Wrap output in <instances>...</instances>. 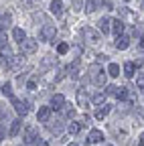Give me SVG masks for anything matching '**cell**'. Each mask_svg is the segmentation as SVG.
I'll list each match as a JSON object with an SVG mask.
<instances>
[{"label": "cell", "mask_w": 144, "mask_h": 146, "mask_svg": "<svg viewBox=\"0 0 144 146\" xmlns=\"http://www.w3.org/2000/svg\"><path fill=\"white\" fill-rule=\"evenodd\" d=\"M61 116H63V118H73V116H75V110L65 104V106L61 108Z\"/></svg>", "instance_id": "obj_21"}, {"label": "cell", "mask_w": 144, "mask_h": 146, "mask_svg": "<svg viewBox=\"0 0 144 146\" xmlns=\"http://www.w3.org/2000/svg\"><path fill=\"white\" fill-rule=\"evenodd\" d=\"M142 8H144V2H142Z\"/></svg>", "instance_id": "obj_44"}, {"label": "cell", "mask_w": 144, "mask_h": 146, "mask_svg": "<svg viewBox=\"0 0 144 146\" xmlns=\"http://www.w3.org/2000/svg\"><path fill=\"white\" fill-rule=\"evenodd\" d=\"M92 102H94L96 106H100V104H104V102H106V94H96V96L92 98Z\"/></svg>", "instance_id": "obj_30"}, {"label": "cell", "mask_w": 144, "mask_h": 146, "mask_svg": "<svg viewBox=\"0 0 144 146\" xmlns=\"http://www.w3.org/2000/svg\"><path fill=\"white\" fill-rule=\"evenodd\" d=\"M47 128H49V132L59 134V132L63 130V124H61V122H55V124H53V122H47Z\"/></svg>", "instance_id": "obj_22"}, {"label": "cell", "mask_w": 144, "mask_h": 146, "mask_svg": "<svg viewBox=\"0 0 144 146\" xmlns=\"http://www.w3.org/2000/svg\"><path fill=\"white\" fill-rule=\"evenodd\" d=\"M67 71H69V75L75 79V77L79 75V59H75V61H73V65H69V67H67Z\"/></svg>", "instance_id": "obj_18"}, {"label": "cell", "mask_w": 144, "mask_h": 146, "mask_svg": "<svg viewBox=\"0 0 144 146\" xmlns=\"http://www.w3.org/2000/svg\"><path fill=\"white\" fill-rule=\"evenodd\" d=\"M118 12H120V21L124 23H136V14L130 10V8H118Z\"/></svg>", "instance_id": "obj_6"}, {"label": "cell", "mask_w": 144, "mask_h": 146, "mask_svg": "<svg viewBox=\"0 0 144 146\" xmlns=\"http://www.w3.org/2000/svg\"><path fill=\"white\" fill-rule=\"evenodd\" d=\"M2 31H4V29H2V27H0V36H2Z\"/></svg>", "instance_id": "obj_42"}, {"label": "cell", "mask_w": 144, "mask_h": 146, "mask_svg": "<svg viewBox=\"0 0 144 146\" xmlns=\"http://www.w3.org/2000/svg\"><path fill=\"white\" fill-rule=\"evenodd\" d=\"M89 144H96V142H104V134L100 132V130H92L89 132V140H87Z\"/></svg>", "instance_id": "obj_13"}, {"label": "cell", "mask_w": 144, "mask_h": 146, "mask_svg": "<svg viewBox=\"0 0 144 146\" xmlns=\"http://www.w3.org/2000/svg\"><path fill=\"white\" fill-rule=\"evenodd\" d=\"M126 2H130V0H126Z\"/></svg>", "instance_id": "obj_45"}, {"label": "cell", "mask_w": 144, "mask_h": 146, "mask_svg": "<svg viewBox=\"0 0 144 146\" xmlns=\"http://www.w3.org/2000/svg\"><path fill=\"white\" fill-rule=\"evenodd\" d=\"M49 8H51V12L55 16H59V18L63 16V2H61V0H51V6Z\"/></svg>", "instance_id": "obj_8"}, {"label": "cell", "mask_w": 144, "mask_h": 146, "mask_svg": "<svg viewBox=\"0 0 144 146\" xmlns=\"http://www.w3.org/2000/svg\"><path fill=\"white\" fill-rule=\"evenodd\" d=\"M55 35H57L55 25H43V29H41V33H39L41 41H53V39H55Z\"/></svg>", "instance_id": "obj_3"}, {"label": "cell", "mask_w": 144, "mask_h": 146, "mask_svg": "<svg viewBox=\"0 0 144 146\" xmlns=\"http://www.w3.org/2000/svg\"><path fill=\"white\" fill-rule=\"evenodd\" d=\"M71 146H77V144H71Z\"/></svg>", "instance_id": "obj_43"}, {"label": "cell", "mask_w": 144, "mask_h": 146, "mask_svg": "<svg viewBox=\"0 0 144 146\" xmlns=\"http://www.w3.org/2000/svg\"><path fill=\"white\" fill-rule=\"evenodd\" d=\"M136 85H138V89L144 94V73H140L138 75V79H136Z\"/></svg>", "instance_id": "obj_32"}, {"label": "cell", "mask_w": 144, "mask_h": 146, "mask_svg": "<svg viewBox=\"0 0 144 146\" xmlns=\"http://www.w3.org/2000/svg\"><path fill=\"white\" fill-rule=\"evenodd\" d=\"M23 140H25V144H33V142H37L39 140V130L35 126H27L25 128V136H23Z\"/></svg>", "instance_id": "obj_4"}, {"label": "cell", "mask_w": 144, "mask_h": 146, "mask_svg": "<svg viewBox=\"0 0 144 146\" xmlns=\"http://www.w3.org/2000/svg\"><path fill=\"white\" fill-rule=\"evenodd\" d=\"M116 98L118 100H126L128 98V87H118L116 89Z\"/></svg>", "instance_id": "obj_27"}, {"label": "cell", "mask_w": 144, "mask_h": 146, "mask_svg": "<svg viewBox=\"0 0 144 146\" xmlns=\"http://www.w3.org/2000/svg\"><path fill=\"white\" fill-rule=\"evenodd\" d=\"M87 102H89V98H87V91L81 87V89H77V106H87Z\"/></svg>", "instance_id": "obj_12"}, {"label": "cell", "mask_w": 144, "mask_h": 146, "mask_svg": "<svg viewBox=\"0 0 144 146\" xmlns=\"http://www.w3.org/2000/svg\"><path fill=\"white\" fill-rule=\"evenodd\" d=\"M116 89H118L116 85H108V87H106V94H108V96H116Z\"/></svg>", "instance_id": "obj_33"}, {"label": "cell", "mask_w": 144, "mask_h": 146, "mask_svg": "<svg viewBox=\"0 0 144 146\" xmlns=\"http://www.w3.org/2000/svg\"><path fill=\"white\" fill-rule=\"evenodd\" d=\"M12 39H14L16 43H23V41H27V35H25L23 29H14V31H12Z\"/></svg>", "instance_id": "obj_16"}, {"label": "cell", "mask_w": 144, "mask_h": 146, "mask_svg": "<svg viewBox=\"0 0 144 146\" xmlns=\"http://www.w3.org/2000/svg\"><path fill=\"white\" fill-rule=\"evenodd\" d=\"M108 73H110L112 77H120V65L118 63H110L108 65Z\"/></svg>", "instance_id": "obj_24"}, {"label": "cell", "mask_w": 144, "mask_h": 146, "mask_svg": "<svg viewBox=\"0 0 144 146\" xmlns=\"http://www.w3.org/2000/svg\"><path fill=\"white\" fill-rule=\"evenodd\" d=\"M138 146H144V134L140 136V140H138Z\"/></svg>", "instance_id": "obj_40"}, {"label": "cell", "mask_w": 144, "mask_h": 146, "mask_svg": "<svg viewBox=\"0 0 144 146\" xmlns=\"http://www.w3.org/2000/svg\"><path fill=\"white\" fill-rule=\"evenodd\" d=\"M12 100V106L16 110V114H21V116H27L31 112V104L27 100H19V98H10Z\"/></svg>", "instance_id": "obj_1"}, {"label": "cell", "mask_w": 144, "mask_h": 146, "mask_svg": "<svg viewBox=\"0 0 144 146\" xmlns=\"http://www.w3.org/2000/svg\"><path fill=\"white\" fill-rule=\"evenodd\" d=\"M10 23H12V14H10V12H6V14L0 16V27H2V29L10 27Z\"/></svg>", "instance_id": "obj_23"}, {"label": "cell", "mask_w": 144, "mask_h": 146, "mask_svg": "<svg viewBox=\"0 0 144 146\" xmlns=\"http://www.w3.org/2000/svg\"><path fill=\"white\" fill-rule=\"evenodd\" d=\"M134 69H136V65H134L132 61L124 63V75H126V77H132V75H134Z\"/></svg>", "instance_id": "obj_20"}, {"label": "cell", "mask_w": 144, "mask_h": 146, "mask_svg": "<svg viewBox=\"0 0 144 146\" xmlns=\"http://www.w3.org/2000/svg\"><path fill=\"white\" fill-rule=\"evenodd\" d=\"M100 29H102L104 35L110 33L112 31V18H102V21H100Z\"/></svg>", "instance_id": "obj_17"}, {"label": "cell", "mask_w": 144, "mask_h": 146, "mask_svg": "<svg viewBox=\"0 0 144 146\" xmlns=\"http://www.w3.org/2000/svg\"><path fill=\"white\" fill-rule=\"evenodd\" d=\"M37 49H39V43L35 41V39H27V41L21 43V51H23V55H33V53H37Z\"/></svg>", "instance_id": "obj_5"}, {"label": "cell", "mask_w": 144, "mask_h": 146, "mask_svg": "<svg viewBox=\"0 0 144 146\" xmlns=\"http://www.w3.org/2000/svg\"><path fill=\"white\" fill-rule=\"evenodd\" d=\"M2 138H4V126L0 124V140H2Z\"/></svg>", "instance_id": "obj_39"}, {"label": "cell", "mask_w": 144, "mask_h": 146, "mask_svg": "<svg viewBox=\"0 0 144 146\" xmlns=\"http://www.w3.org/2000/svg\"><path fill=\"white\" fill-rule=\"evenodd\" d=\"M35 146H49L45 140H37V142H35Z\"/></svg>", "instance_id": "obj_37"}, {"label": "cell", "mask_w": 144, "mask_h": 146, "mask_svg": "<svg viewBox=\"0 0 144 146\" xmlns=\"http://www.w3.org/2000/svg\"><path fill=\"white\" fill-rule=\"evenodd\" d=\"M94 83L98 85V87H104L106 83H108V75H106V71L102 69L100 73H98V75H96V79H94Z\"/></svg>", "instance_id": "obj_14"}, {"label": "cell", "mask_w": 144, "mask_h": 146, "mask_svg": "<svg viewBox=\"0 0 144 146\" xmlns=\"http://www.w3.org/2000/svg\"><path fill=\"white\" fill-rule=\"evenodd\" d=\"M112 33H114L116 36H120V35L124 33V23L120 21V18H114V21H112Z\"/></svg>", "instance_id": "obj_11"}, {"label": "cell", "mask_w": 144, "mask_h": 146, "mask_svg": "<svg viewBox=\"0 0 144 146\" xmlns=\"http://www.w3.org/2000/svg\"><path fill=\"white\" fill-rule=\"evenodd\" d=\"M37 87V79H29L27 81V89H35Z\"/></svg>", "instance_id": "obj_34"}, {"label": "cell", "mask_w": 144, "mask_h": 146, "mask_svg": "<svg viewBox=\"0 0 144 146\" xmlns=\"http://www.w3.org/2000/svg\"><path fill=\"white\" fill-rule=\"evenodd\" d=\"M49 116H51V108L49 106L39 108V112H37V120L39 122H49Z\"/></svg>", "instance_id": "obj_9"}, {"label": "cell", "mask_w": 144, "mask_h": 146, "mask_svg": "<svg viewBox=\"0 0 144 146\" xmlns=\"http://www.w3.org/2000/svg\"><path fill=\"white\" fill-rule=\"evenodd\" d=\"M67 130H69V134H73V136L79 134V130H81V122H71Z\"/></svg>", "instance_id": "obj_25"}, {"label": "cell", "mask_w": 144, "mask_h": 146, "mask_svg": "<svg viewBox=\"0 0 144 146\" xmlns=\"http://www.w3.org/2000/svg\"><path fill=\"white\" fill-rule=\"evenodd\" d=\"M73 6L75 8H81V0H73Z\"/></svg>", "instance_id": "obj_38"}, {"label": "cell", "mask_w": 144, "mask_h": 146, "mask_svg": "<svg viewBox=\"0 0 144 146\" xmlns=\"http://www.w3.org/2000/svg\"><path fill=\"white\" fill-rule=\"evenodd\" d=\"M128 45H130V39H128L126 35H120V36H116V49L124 51V49H128Z\"/></svg>", "instance_id": "obj_10"}, {"label": "cell", "mask_w": 144, "mask_h": 146, "mask_svg": "<svg viewBox=\"0 0 144 146\" xmlns=\"http://www.w3.org/2000/svg\"><path fill=\"white\" fill-rule=\"evenodd\" d=\"M98 4H100V0H85V10L87 12H94L98 8Z\"/></svg>", "instance_id": "obj_26"}, {"label": "cell", "mask_w": 144, "mask_h": 146, "mask_svg": "<svg viewBox=\"0 0 144 146\" xmlns=\"http://www.w3.org/2000/svg\"><path fill=\"white\" fill-rule=\"evenodd\" d=\"M0 118H2V120H4V118H8V110H6V108H2V106H0Z\"/></svg>", "instance_id": "obj_35"}, {"label": "cell", "mask_w": 144, "mask_h": 146, "mask_svg": "<svg viewBox=\"0 0 144 146\" xmlns=\"http://www.w3.org/2000/svg\"><path fill=\"white\" fill-rule=\"evenodd\" d=\"M0 89H2V94H4L6 98H14V96H12V85H10L8 81H6V83H4L2 87H0Z\"/></svg>", "instance_id": "obj_28"}, {"label": "cell", "mask_w": 144, "mask_h": 146, "mask_svg": "<svg viewBox=\"0 0 144 146\" xmlns=\"http://www.w3.org/2000/svg\"><path fill=\"white\" fill-rule=\"evenodd\" d=\"M53 63H55V59H53V57H45V59H43V63H41V69L45 71V69H49Z\"/></svg>", "instance_id": "obj_29"}, {"label": "cell", "mask_w": 144, "mask_h": 146, "mask_svg": "<svg viewBox=\"0 0 144 146\" xmlns=\"http://www.w3.org/2000/svg\"><path fill=\"white\" fill-rule=\"evenodd\" d=\"M140 47H144V36H142V39H140Z\"/></svg>", "instance_id": "obj_41"}, {"label": "cell", "mask_w": 144, "mask_h": 146, "mask_svg": "<svg viewBox=\"0 0 144 146\" xmlns=\"http://www.w3.org/2000/svg\"><path fill=\"white\" fill-rule=\"evenodd\" d=\"M102 2H104L106 8H112V0H102Z\"/></svg>", "instance_id": "obj_36"}, {"label": "cell", "mask_w": 144, "mask_h": 146, "mask_svg": "<svg viewBox=\"0 0 144 146\" xmlns=\"http://www.w3.org/2000/svg\"><path fill=\"white\" fill-rule=\"evenodd\" d=\"M81 35L87 39V43H92V45H98L100 39H102L100 33H98L96 29H92V27H83V29H81Z\"/></svg>", "instance_id": "obj_2"}, {"label": "cell", "mask_w": 144, "mask_h": 146, "mask_svg": "<svg viewBox=\"0 0 144 146\" xmlns=\"http://www.w3.org/2000/svg\"><path fill=\"white\" fill-rule=\"evenodd\" d=\"M21 126H23V120H14L12 122V126H10V132H8V136H19V132H21Z\"/></svg>", "instance_id": "obj_15"}, {"label": "cell", "mask_w": 144, "mask_h": 146, "mask_svg": "<svg viewBox=\"0 0 144 146\" xmlns=\"http://www.w3.org/2000/svg\"><path fill=\"white\" fill-rule=\"evenodd\" d=\"M67 51H69V43H59V45H57V53H59V55H65Z\"/></svg>", "instance_id": "obj_31"}, {"label": "cell", "mask_w": 144, "mask_h": 146, "mask_svg": "<svg viewBox=\"0 0 144 146\" xmlns=\"http://www.w3.org/2000/svg\"><path fill=\"white\" fill-rule=\"evenodd\" d=\"M108 114H110V108L104 106V108H98V110H96V114H94V116H96V120H104Z\"/></svg>", "instance_id": "obj_19"}, {"label": "cell", "mask_w": 144, "mask_h": 146, "mask_svg": "<svg viewBox=\"0 0 144 146\" xmlns=\"http://www.w3.org/2000/svg\"><path fill=\"white\" fill-rule=\"evenodd\" d=\"M63 106H65V98L61 94H55L51 98V110H61Z\"/></svg>", "instance_id": "obj_7"}]
</instances>
